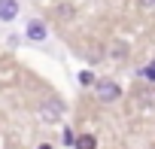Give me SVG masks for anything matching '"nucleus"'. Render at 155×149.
Wrapping results in <instances>:
<instances>
[{"label":"nucleus","mask_w":155,"mask_h":149,"mask_svg":"<svg viewBox=\"0 0 155 149\" xmlns=\"http://www.w3.org/2000/svg\"><path fill=\"white\" fill-rule=\"evenodd\" d=\"M94 94H97L101 104H113V101L122 98V85L113 82V79H97V82H94Z\"/></svg>","instance_id":"1"},{"label":"nucleus","mask_w":155,"mask_h":149,"mask_svg":"<svg viewBox=\"0 0 155 149\" xmlns=\"http://www.w3.org/2000/svg\"><path fill=\"white\" fill-rule=\"evenodd\" d=\"M37 116H40V122L55 125V122H61V116H64V104H61L58 98H49V101L37 110Z\"/></svg>","instance_id":"2"},{"label":"nucleus","mask_w":155,"mask_h":149,"mask_svg":"<svg viewBox=\"0 0 155 149\" xmlns=\"http://www.w3.org/2000/svg\"><path fill=\"white\" fill-rule=\"evenodd\" d=\"M25 34H28V40H31V43H43V40L49 37V28H46V25H43L40 18H31V22H28V31H25Z\"/></svg>","instance_id":"3"},{"label":"nucleus","mask_w":155,"mask_h":149,"mask_svg":"<svg viewBox=\"0 0 155 149\" xmlns=\"http://www.w3.org/2000/svg\"><path fill=\"white\" fill-rule=\"evenodd\" d=\"M18 15V0H0V22H12Z\"/></svg>","instance_id":"4"},{"label":"nucleus","mask_w":155,"mask_h":149,"mask_svg":"<svg viewBox=\"0 0 155 149\" xmlns=\"http://www.w3.org/2000/svg\"><path fill=\"white\" fill-rule=\"evenodd\" d=\"M73 149H97V137L94 134H79L73 143Z\"/></svg>","instance_id":"5"},{"label":"nucleus","mask_w":155,"mask_h":149,"mask_svg":"<svg viewBox=\"0 0 155 149\" xmlns=\"http://www.w3.org/2000/svg\"><path fill=\"white\" fill-rule=\"evenodd\" d=\"M134 101L140 107H155V91H134Z\"/></svg>","instance_id":"6"},{"label":"nucleus","mask_w":155,"mask_h":149,"mask_svg":"<svg viewBox=\"0 0 155 149\" xmlns=\"http://www.w3.org/2000/svg\"><path fill=\"white\" fill-rule=\"evenodd\" d=\"M94 82H97V76H94L91 70H82V73H79V85H85V88H88V85H94Z\"/></svg>","instance_id":"7"},{"label":"nucleus","mask_w":155,"mask_h":149,"mask_svg":"<svg viewBox=\"0 0 155 149\" xmlns=\"http://www.w3.org/2000/svg\"><path fill=\"white\" fill-rule=\"evenodd\" d=\"M61 143H64V146H73V143H76V134H73L70 128H64V131H61Z\"/></svg>","instance_id":"8"},{"label":"nucleus","mask_w":155,"mask_h":149,"mask_svg":"<svg viewBox=\"0 0 155 149\" xmlns=\"http://www.w3.org/2000/svg\"><path fill=\"white\" fill-rule=\"evenodd\" d=\"M143 76H146V79H149V82H155V61H152V64H149V67H146V70H143Z\"/></svg>","instance_id":"9"},{"label":"nucleus","mask_w":155,"mask_h":149,"mask_svg":"<svg viewBox=\"0 0 155 149\" xmlns=\"http://www.w3.org/2000/svg\"><path fill=\"white\" fill-rule=\"evenodd\" d=\"M137 3H140L143 9H155V0H137Z\"/></svg>","instance_id":"10"},{"label":"nucleus","mask_w":155,"mask_h":149,"mask_svg":"<svg viewBox=\"0 0 155 149\" xmlns=\"http://www.w3.org/2000/svg\"><path fill=\"white\" fill-rule=\"evenodd\" d=\"M40 149H52V146H49V143H43V146H40Z\"/></svg>","instance_id":"11"}]
</instances>
